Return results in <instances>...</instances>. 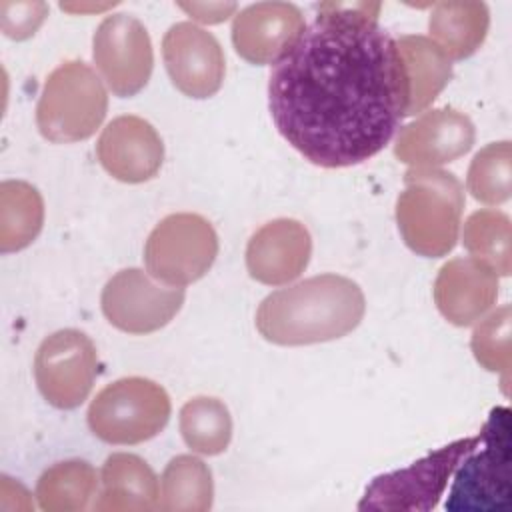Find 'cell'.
<instances>
[{
	"instance_id": "ac0fdd59",
	"label": "cell",
	"mask_w": 512,
	"mask_h": 512,
	"mask_svg": "<svg viewBox=\"0 0 512 512\" xmlns=\"http://www.w3.org/2000/svg\"><path fill=\"white\" fill-rule=\"evenodd\" d=\"M160 484L154 470L136 454H110L100 472L96 512H150L158 508Z\"/></svg>"
},
{
	"instance_id": "30bf717a",
	"label": "cell",
	"mask_w": 512,
	"mask_h": 512,
	"mask_svg": "<svg viewBox=\"0 0 512 512\" xmlns=\"http://www.w3.org/2000/svg\"><path fill=\"white\" fill-rule=\"evenodd\" d=\"M184 296V288L162 286L140 268H124L102 288L100 306L114 328L126 334H150L180 312Z\"/></svg>"
},
{
	"instance_id": "52a82bcc",
	"label": "cell",
	"mask_w": 512,
	"mask_h": 512,
	"mask_svg": "<svg viewBox=\"0 0 512 512\" xmlns=\"http://www.w3.org/2000/svg\"><path fill=\"white\" fill-rule=\"evenodd\" d=\"M218 256V236L212 224L192 212L162 218L144 246L148 274L166 286H188L200 280Z\"/></svg>"
},
{
	"instance_id": "5bb4252c",
	"label": "cell",
	"mask_w": 512,
	"mask_h": 512,
	"mask_svg": "<svg viewBox=\"0 0 512 512\" xmlns=\"http://www.w3.org/2000/svg\"><path fill=\"white\" fill-rule=\"evenodd\" d=\"M96 156L112 178L140 184L158 174L164 162V144L148 120L124 114L106 124L96 142Z\"/></svg>"
},
{
	"instance_id": "f1b7e54d",
	"label": "cell",
	"mask_w": 512,
	"mask_h": 512,
	"mask_svg": "<svg viewBox=\"0 0 512 512\" xmlns=\"http://www.w3.org/2000/svg\"><path fill=\"white\" fill-rule=\"evenodd\" d=\"M178 8L196 22L220 24L230 18L238 6L234 2H180Z\"/></svg>"
},
{
	"instance_id": "44dd1931",
	"label": "cell",
	"mask_w": 512,
	"mask_h": 512,
	"mask_svg": "<svg viewBox=\"0 0 512 512\" xmlns=\"http://www.w3.org/2000/svg\"><path fill=\"white\" fill-rule=\"evenodd\" d=\"M98 496V474L86 460H64L46 468L36 482L44 512H82Z\"/></svg>"
},
{
	"instance_id": "7402d4cb",
	"label": "cell",
	"mask_w": 512,
	"mask_h": 512,
	"mask_svg": "<svg viewBox=\"0 0 512 512\" xmlns=\"http://www.w3.org/2000/svg\"><path fill=\"white\" fill-rule=\"evenodd\" d=\"M214 482L204 460L194 454L174 456L160 476L158 508L166 512H206L212 508Z\"/></svg>"
},
{
	"instance_id": "4316f807",
	"label": "cell",
	"mask_w": 512,
	"mask_h": 512,
	"mask_svg": "<svg viewBox=\"0 0 512 512\" xmlns=\"http://www.w3.org/2000/svg\"><path fill=\"white\" fill-rule=\"evenodd\" d=\"M510 322V306L504 304L476 324L470 340V348L476 362L490 372H502L504 382L508 378L512 362Z\"/></svg>"
},
{
	"instance_id": "ffe728a7",
	"label": "cell",
	"mask_w": 512,
	"mask_h": 512,
	"mask_svg": "<svg viewBox=\"0 0 512 512\" xmlns=\"http://www.w3.org/2000/svg\"><path fill=\"white\" fill-rule=\"evenodd\" d=\"M490 12L484 2H438L428 20L430 40L450 58L464 60L484 42Z\"/></svg>"
},
{
	"instance_id": "2e32d148",
	"label": "cell",
	"mask_w": 512,
	"mask_h": 512,
	"mask_svg": "<svg viewBox=\"0 0 512 512\" xmlns=\"http://www.w3.org/2000/svg\"><path fill=\"white\" fill-rule=\"evenodd\" d=\"M304 28V16L294 4L256 2L234 16L232 44L250 64H274Z\"/></svg>"
},
{
	"instance_id": "d4e9b609",
	"label": "cell",
	"mask_w": 512,
	"mask_h": 512,
	"mask_svg": "<svg viewBox=\"0 0 512 512\" xmlns=\"http://www.w3.org/2000/svg\"><path fill=\"white\" fill-rule=\"evenodd\" d=\"M462 244L472 258L490 266L498 276L512 272L510 218L492 208L476 210L464 222Z\"/></svg>"
},
{
	"instance_id": "603a6c76",
	"label": "cell",
	"mask_w": 512,
	"mask_h": 512,
	"mask_svg": "<svg viewBox=\"0 0 512 512\" xmlns=\"http://www.w3.org/2000/svg\"><path fill=\"white\" fill-rule=\"evenodd\" d=\"M44 224L40 192L22 180L0 184V250L18 252L34 242Z\"/></svg>"
},
{
	"instance_id": "e0dca14e",
	"label": "cell",
	"mask_w": 512,
	"mask_h": 512,
	"mask_svg": "<svg viewBox=\"0 0 512 512\" xmlns=\"http://www.w3.org/2000/svg\"><path fill=\"white\" fill-rule=\"evenodd\" d=\"M498 298V274L484 262L466 256L448 260L434 280V302L454 326L480 320Z\"/></svg>"
},
{
	"instance_id": "cb8c5ba5",
	"label": "cell",
	"mask_w": 512,
	"mask_h": 512,
	"mask_svg": "<svg viewBox=\"0 0 512 512\" xmlns=\"http://www.w3.org/2000/svg\"><path fill=\"white\" fill-rule=\"evenodd\" d=\"M180 434L196 454H222L232 440V416L222 400L194 396L180 410Z\"/></svg>"
},
{
	"instance_id": "83f0119b",
	"label": "cell",
	"mask_w": 512,
	"mask_h": 512,
	"mask_svg": "<svg viewBox=\"0 0 512 512\" xmlns=\"http://www.w3.org/2000/svg\"><path fill=\"white\" fill-rule=\"evenodd\" d=\"M48 16L44 2H0V28L12 40H26L36 34Z\"/></svg>"
},
{
	"instance_id": "9a60e30c",
	"label": "cell",
	"mask_w": 512,
	"mask_h": 512,
	"mask_svg": "<svg viewBox=\"0 0 512 512\" xmlns=\"http://www.w3.org/2000/svg\"><path fill=\"white\" fill-rule=\"evenodd\" d=\"M312 256L308 228L294 218H276L260 226L246 246L248 274L266 286L296 280Z\"/></svg>"
},
{
	"instance_id": "277c9868",
	"label": "cell",
	"mask_w": 512,
	"mask_h": 512,
	"mask_svg": "<svg viewBox=\"0 0 512 512\" xmlns=\"http://www.w3.org/2000/svg\"><path fill=\"white\" fill-rule=\"evenodd\" d=\"M454 480L446 498L450 512L504 510L512 496V426L510 410L496 406L490 410L476 446L462 456L454 470Z\"/></svg>"
},
{
	"instance_id": "7c38bea8",
	"label": "cell",
	"mask_w": 512,
	"mask_h": 512,
	"mask_svg": "<svg viewBox=\"0 0 512 512\" xmlns=\"http://www.w3.org/2000/svg\"><path fill=\"white\" fill-rule=\"evenodd\" d=\"M166 72L184 96L204 100L224 82L226 62L220 42L194 22L172 24L162 38Z\"/></svg>"
},
{
	"instance_id": "6da1fadb",
	"label": "cell",
	"mask_w": 512,
	"mask_h": 512,
	"mask_svg": "<svg viewBox=\"0 0 512 512\" xmlns=\"http://www.w3.org/2000/svg\"><path fill=\"white\" fill-rule=\"evenodd\" d=\"M374 6L322 4L272 66L270 116L282 138L316 166L370 160L406 116L402 58L378 12H370Z\"/></svg>"
},
{
	"instance_id": "9c48e42d",
	"label": "cell",
	"mask_w": 512,
	"mask_h": 512,
	"mask_svg": "<svg viewBox=\"0 0 512 512\" xmlns=\"http://www.w3.org/2000/svg\"><path fill=\"white\" fill-rule=\"evenodd\" d=\"M96 376V346L88 334L76 328H64L46 336L36 350V386L54 408H78L92 392Z\"/></svg>"
},
{
	"instance_id": "7a4b0ae2",
	"label": "cell",
	"mask_w": 512,
	"mask_h": 512,
	"mask_svg": "<svg viewBox=\"0 0 512 512\" xmlns=\"http://www.w3.org/2000/svg\"><path fill=\"white\" fill-rule=\"evenodd\" d=\"M362 288L340 274H318L268 294L256 312L260 336L278 346L338 340L364 318Z\"/></svg>"
},
{
	"instance_id": "8fae6325",
	"label": "cell",
	"mask_w": 512,
	"mask_h": 512,
	"mask_svg": "<svg viewBox=\"0 0 512 512\" xmlns=\"http://www.w3.org/2000/svg\"><path fill=\"white\" fill-rule=\"evenodd\" d=\"M92 58L112 94L130 98L150 80L154 52L148 30L130 14L106 16L92 38Z\"/></svg>"
},
{
	"instance_id": "3957f363",
	"label": "cell",
	"mask_w": 512,
	"mask_h": 512,
	"mask_svg": "<svg viewBox=\"0 0 512 512\" xmlns=\"http://www.w3.org/2000/svg\"><path fill=\"white\" fill-rule=\"evenodd\" d=\"M464 210L460 180L440 168H410L396 200V222L404 244L426 258L454 250Z\"/></svg>"
},
{
	"instance_id": "484cf974",
	"label": "cell",
	"mask_w": 512,
	"mask_h": 512,
	"mask_svg": "<svg viewBox=\"0 0 512 512\" xmlns=\"http://www.w3.org/2000/svg\"><path fill=\"white\" fill-rule=\"evenodd\" d=\"M466 188L478 202L488 206L504 204L510 198L512 152L508 140L492 142L472 158Z\"/></svg>"
},
{
	"instance_id": "4fadbf2b",
	"label": "cell",
	"mask_w": 512,
	"mask_h": 512,
	"mask_svg": "<svg viewBox=\"0 0 512 512\" xmlns=\"http://www.w3.org/2000/svg\"><path fill=\"white\" fill-rule=\"evenodd\" d=\"M476 140L472 120L450 106L434 108L406 124L394 144V156L412 168H438L464 156Z\"/></svg>"
},
{
	"instance_id": "5b68a950",
	"label": "cell",
	"mask_w": 512,
	"mask_h": 512,
	"mask_svg": "<svg viewBox=\"0 0 512 512\" xmlns=\"http://www.w3.org/2000/svg\"><path fill=\"white\" fill-rule=\"evenodd\" d=\"M108 112V92L102 78L80 60L54 68L36 104L40 134L54 144H72L90 138Z\"/></svg>"
},
{
	"instance_id": "8992f818",
	"label": "cell",
	"mask_w": 512,
	"mask_h": 512,
	"mask_svg": "<svg viewBox=\"0 0 512 512\" xmlns=\"http://www.w3.org/2000/svg\"><path fill=\"white\" fill-rule=\"evenodd\" d=\"M170 398L154 380L128 376L104 386L88 408V426L108 444L132 446L160 434L170 420Z\"/></svg>"
},
{
	"instance_id": "d6986e66",
	"label": "cell",
	"mask_w": 512,
	"mask_h": 512,
	"mask_svg": "<svg viewBox=\"0 0 512 512\" xmlns=\"http://www.w3.org/2000/svg\"><path fill=\"white\" fill-rule=\"evenodd\" d=\"M408 86L406 116L424 112L452 80V60L426 36L406 34L396 40Z\"/></svg>"
},
{
	"instance_id": "ba28073f",
	"label": "cell",
	"mask_w": 512,
	"mask_h": 512,
	"mask_svg": "<svg viewBox=\"0 0 512 512\" xmlns=\"http://www.w3.org/2000/svg\"><path fill=\"white\" fill-rule=\"evenodd\" d=\"M478 442V434L458 438L406 468L376 476L358 510H432L444 494L462 456Z\"/></svg>"
}]
</instances>
